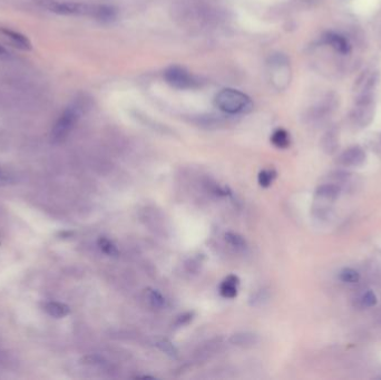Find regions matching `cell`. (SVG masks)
I'll list each match as a JSON object with an SVG mask.
<instances>
[{
	"mask_svg": "<svg viewBox=\"0 0 381 380\" xmlns=\"http://www.w3.org/2000/svg\"><path fill=\"white\" fill-rule=\"evenodd\" d=\"M156 345L161 351H163L164 354L170 357H176L177 356V349L175 348V345L173 344L171 341L166 340V339H163V340H160Z\"/></svg>",
	"mask_w": 381,
	"mask_h": 380,
	"instance_id": "obj_20",
	"label": "cell"
},
{
	"mask_svg": "<svg viewBox=\"0 0 381 380\" xmlns=\"http://www.w3.org/2000/svg\"><path fill=\"white\" fill-rule=\"evenodd\" d=\"M377 302H378V298L376 296V293L371 290L363 292L359 297V299H358V306L362 309L374 307L377 304Z\"/></svg>",
	"mask_w": 381,
	"mask_h": 380,
	"instance_id": "obj_17",
	"label": "cell"
},
{
	"mask_svg": "<svg viewBox=\"0 0 381 380\" xmlns=\"http://www.w3.org/2000/svg\"><path fill=\"white\" fill-rule=\"evenodd\" d=\"M271 80L278 88H282V84L288 82L289 61L284 55H274L269 62Z\"/></svg>",
	"mask_w": 381,
	"mask_h": 380,
	"instance_id": "obj_5",
	"label": "cell"
},
{
	"mask_svg": "<svg viewBox=\"0 0 381 380\" xmlns=\"http://www.w3.org/2000/svg\"><path fill=\"white\" fill-rule=\"evenodd\" d=\"M46 311L50 314L55 316V318H62L69 313V308L65 304L58 303V302H49L46 306Z\"/></svg>",
	"mask_w": 381,
	"mask_h": 380,
	"instance_id": "obj_18",
	"label": "cell"
},
{
	"mask_svg": "<svg viewBox=\"0 0 381 380\" xmlns=\"http://www.w3.org/2000/svg\"><path fill=\"white\" fill-rule=\"evenodd\" d=\"M11 58H13V55H11L10 51L8 49H6L4 46L0 44V59L8 60Z\"/></svg>",
	"mask_w": 381,
	"mask_h": 380,
	"instance_id": "obj_24",
	"label": "cell"
},
{
	"mask_svg": "<svg viewBox=\"0 0 381 380\" xmlns=\"http://www.w3.org/2000/svg\"><path fill=\"white\" fill-rule=\"evenodd\" d=\"M339 279L344 283L355 284L360 280V273L352 268H344L339 273Z\"/></svg>",
	"mask_w": 381,
	"mask_h": 380,
	"instance_id": "obj_16",
	"label": "cell"
},
{
	"mask_svg": "<svg viewBox=\"0 0 381 380\" xmlns=\"http://www.w3.org/2000/svg\"><path fill=\"white\" fill-rule=\"evenodd\" d=\"M268 300V293L264 289H261L257 291L256 293H253L250 298V304L251 306H260V304H263Z\"/></svg>",
	"mask_w": 381,
	"mask_h": 380,
	"instance_id": "obj_22",
	"label": "cell"
},
{
	"mask_svg": "<svg viewBox=\"0 0 381 380\" xmlns=\"http://www.w3.org/2000/svg\"><path fill=\"white\" fill-rule=\"evenodd\" d=\"M340 193L341 187L338 184H323L316 188L315 197L327 201H334L339 198Z\"/></svg>",
	"mask_w": 381,
	"mask_h": 380,
	"instance_id": "obj_11",
	"label": "cell"
},
{
	"mask_svg": "<svg viewBox=\"0 0 381 380\" xmlns=\"http://www.w3.org/2000/svg\"><path fill=\"white\" fill-rule=\"evenodd\" d=\"M259 341V338L257 335H254L252 332H238L234 333L233 336H231L230 342L238 345V347H253L256 345Z\"/></svg>",
	"mask_w": 381,
	"mask_h": 380,
	"instance_id": "obj_10",
	"label": "cell"
},
{
	"mask_svg": "<svg viewBox=\"0 0 381 380\" xmlns=\"http://www.w3.org/2000/svg\"><path fill=\"white\" fill-rule=\"evenodd\" d=\"M40 7L61 16L88 17L98 21L108 22L116 18V9L111 6L86 4L76 2H59V0H34Z\"/></svg>",
	"mask_w": 381,
	"mask_h": 380,
	"instance_id": "obj_1",
	"label": "cell"
},
{
	"mask_svg": "<svg viewBox=\"0 0 381 380\" xmlns=\"http://www.w3.org/2000/svg\"><path fill=\"white\" fill-rule=\"evenodd\" d=\"M193 316H194V312H193V311H192V312H186V313H184V314L180 315V316H178V318H177L176 322H175V326H177V327H182V326L187 325L188 322L192 321Z\"/></svg>",
	"mask_w": 381,
	"mask_h": 380,
	"instance_id": "obj_23",
	"label": "cell"
},
{
	"mask_svg": "<svg viewBox=\"0 0 381 380\" xmlns=\"http://www.w3.org/2000/svg\"><path fill=\"white\" fill-rule=\"evenodd\" d=\"M271 142L273 145L278 148H287L290 146V135L283 129H279L274 131V133L271 136Z\"/></svg>",
	"mask_w": 381,
	"mask_h": 380,
	"instance_id": "obj_12",
	"label": "cell"
},
{
	"mask_svg": "<svg viewBox=\"0 0 381 380\" xmlns=\"http://www.w3.org/2000/svg\"><path fill=\"white\" fill-rule=\"evenodd\" d=\"M225 241H227V243L232 246L235 250H244L246 247L245 239L238 233L228 232L227 234H225Z\"/></svg>",
	"mask_w": 381,
	"mask_h": 380,
	"instance_id": "obj_14",
	"label": "cell"
},
{
	"mask_svg": "<svg viewBox=\"0 0 381 380\" xmlns=\"http://www.w3.org/2000/svg\"><path fill=\"white\" fill-rule=\"evenodd\" d=\"M240 280L236 275H229L223 280L220 286L221 296L228 299H233L238 296V286Z\"/></svg>",
	"mask_w": 381,
	"mask_h": 380,
	"instance_id": "obj_9",
	"label": "cell"
},
{
	"mask_svg": "<svg viewBox=\"0 0 381 380\" xmlns=\"http://www.w3.org/2000/svg\"><path fill=\"white\" fill-rule=\"evenodd\" d=\"M167 84L177 89H193L199 87V80L181 66H171L164 72Z\"/></svg>",
	"mask_w": 381,
	"mask_h": 380,
	"instance_id": "obj_4",
	"label": "cell"
},
{
	"mask_svg": "<svg viewBox=\"0 0 381 380\" xmlns=\"http://www.w3.org/2000/svg\"><path fill=\"white\" fill-rule=\"evenodd\" d=\"M145 297L148 303L151 304L153 308L156 309H162L165 307L166 300L165 298L162 296V293H160L157 290L154 289H146L145 290Z\"/></svg>",
	"mask_w": 381,
	"mask_h": 380,
	"instance_id": "obj_13",
	"label": "cell"
},
{
	"mask_svg": "<svg viewBox=\"0 0 381 380\" xmlns=\"http://www.w3.org/2000/svg\"><path fill=\"white\" fill-rule=\"evenodd\" d=\"M90 100L86 95H78L69 105L64 109L58 119L56 120L51 130V141L59 143L65 140L71 133L80 117L88 111Z\"/></svg>",
	"mask_w": 381,
	"mask_h": 380,
	"instance_id": "obj_2",
	"label": "cell"
},
{
	"mask_svg": "<svg viewBox=\"0 0 381 380\" xmlns=\"http://www.w3.org/2000/svg\"><path fill=\"white\" fill-rule=\"evenodd\" d=\"M337 136L333 132H329L323 138V146L328 153H332L337 147Z\"/></svg>",
	"mask_w": 381,
	"mask_h": 380,
	"instance_id": "obj_21",
	"label": "cell"
},
{
	"mask_svg": "<svg viewBox=\"0 0 381 380\" xmlns=\"http://www.w3.org/2000/svg\"><path fill=\"white\" fill-rule=\"evenodd\" d=\"M276 172L274 170H263L259 173L258 181L262 187H269L275 180Z\"/></svg>",
	"mask_w": 381,
	"mask_h": 380,
	"instance_id": "obj_19",
	"label": "cell"
},
{
	"mask_svg": "<svg viewBox=\"0 0 381 380\" xmlns=\"http://www.w3.org/2000/svg\"><path fill=\"white\" fill-rule=\"evenodd\" d=\"M215 106L220 111L230 114H245L252 111L253 103L246 94L233 88H224L218 91L214 100Z\"/></svg>",
	"mask_w": 381,
	"mask_h": 380,
	"instance_id": "obj_3",
	"label": "cell"
},
{
	"mask_svg": "<svg viewBox=\"0 0 381 380\" xmlns=\"http://www.w3.org/2000/svg\"><path fill=\"white\" fill-rule=\"evenodd\" d=\"M366 161V152L360 146H352L345 149L338 159V163L342 166H348V168H355V166H360Z\"/></svg>",
	"mask_w": 381,
	"mask_h": 380,
	"instance_id": "obj_6",
	"label": "cell"
},
{
	"mask_svg": "<svg viewBox=\"0 0 381 380\" xmlns=\"http://www.w3.org/2000/svg\"><path fill=\"white\" fill-rule=\"evenodd\" d=\"M325 42L331 46L333 49H336L338 53L347 55L351 50V45L347 38L336 33H329L325 36Z\"/></svg>",
	"mask_w": 381,
	"mask_h": 380,
	"instance_id": "obj_8",
	"label": "cell"
},
{
	"mask_svg": "<svg viewBox=\"0 0 381 380\" xmlns=\"http://www.w3.org/2000/svg\"><path fill=\"white\" fill-rule=\"evenodd\" d=\"M0 35H2L4 38L9 40V42L15 46V47H17L20 50L29 51L33 49L31 42L29 40V38L25 36L24 34L16 31L14 29H10V28H7V27H0Z\"/></svg>",
	"mask_w": 381,
	"mask_h": 380,
	"instance_id": "obj_7",
	"label": "cell"
},
{
	"mask_svg": "<svg viewBox=\"0 0 381 380\" xmlns=\"http://www.w3.org/2000/svg\"><path fill=\"white\" fill-rule=\"evenodd\" d=\"M98 246H100V249L105 253V255L109 256V257H118L119 256V250L117 249L116 244L114 243L113 241L108 240L107 238H100V240H98Z\"/></svg>",
	"mask_w": 381,
	"mask_h": 380,
	"instance_id": "obj_15",
	"label": "cell"
}]
</instances>
